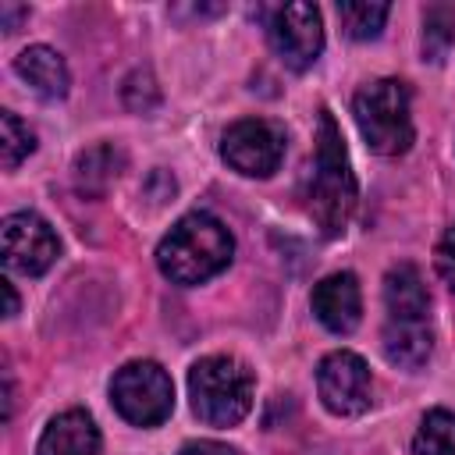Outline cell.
Here are the masks:
<instances>
[{
	"mask_svg": "<svg viewBox=\"0 0 455 455\" xmlns=\"http://www.w3.org/2000/svg\"><path fill=\"white\" fill-rule=\"evenodd\" d=\"M384 355L402 370H419L434 348L430 331V295L412 263H398L384 277Z\"/></svg>",
	"mask_w": 455,
	"mask_h": 455,
	"instance_id": "obj_1",
	"label": "cell"
},
{
	"mask_svg": "<svg viewBox=\"0 0 455 455\" xmlns=\"http://www.w3.org/2000/svg\"><path fill=\"white\" fill-rule=\"evenodd\" d=\"M235 256V238L228 224L213 213H185L156 245V267L167 281L192 288L217 277Z\"/></svg>",
	"mask_w": 455,
	"mask_h": 455,
	"instance_id": "obj_2",
	"label": "cell"
},
{
	"mask_svg": "<svg viewBox=\"0 0 455 455\" xmlns=\"http://www.w3.org/2000/svg\"><path fill=\"white\" fill-rule=\"evenodd\" d=\"M355 196H359V185L348 164L341 128L334 114L323 107L316 121V160H313V181H309V217L323 238H338L348 228Z\"/></svg>",
	"mask_w": 455,
	"mask_h": 455,
	"instance_id": "obj_3",
	"label": "cell"
},
{
	"mask_svg": "<svg viewBox=\"0 0 455 455\" xmlns=\"http://www.w3.org/2000/svg\"><path fill=\"white\" fill-rule=\"evenodd\" d=\"M192 412L210 427H235L252 409V373L235 355H206L188 370Z\"/></svg>",
	"mask_w": 455,
	"mask_h": 455,
	"instance_id": "obj_4",
	"label": "cell"
},
{
	"mask_svg": "<svg viewBox=\"0 0 455 455\" xmlns=\"http://www.w3.org/2000/svg\"><path fill=\"white\" fill-rule=\"evenodd\" d=\"M352 114L373 153L380 156L409 153L416 128H412V92L402 78H377L363 85L355 92Z\"/></svg>",
	"mask_w": 455,
	"mask_h": 455,
	"instance_id": "obj_5",
	"label": "cell"
},
{
	"mask_svg": "<svg viewBox=\"0 0 455 455\" xmlns=\"http://www.w3.org/2000/svg\"><path fill=\"white\" fill-rule=\"evenodd\" d=\"M110 402L132 427H160L174 412V384L160 363L132 359L114 373Z\"/></svg>",
	"mask_w": 455,
	"mask_h": 455,
	"instance_id": "obj_6",
	"label": "cell"
},
{
	"mask_svg": "<svg viewBox=\"0 0 455 455\" xmlns=\"http://www.w3.org/2000/svg\"><path fill=\"white\" fill-rule=\"evenodd\" d=\"M220 156L245 178H270L284 160V128L267 117H242L220 135Z\"/></svg>",
	"mask_w": 455,
	"mask_h": 455,
	"instance_id": "obj_7",
	"label": "cell"
},
{
	"mask_svg": "<svg viewBox=\"0 0 455 455\" xmlns=\"http://www.w3.org/2000/svg\"><path fill=\"white\" fill-rule=\"evenodd\" d=\"M316 391L327 412L334 416H363L373 402V377L359 352L338 348L316 366Z\"/></svg>",
	"mask_w": 455,
	"mask_h": 455,
	"instance_id": "obj_8",
	"label": "cell"
},
{
	"mask_svg": "<svg viewBox=\"0 0 455 455\" xmlns=\"http://www.w3.org/2000/svg\"><path fill=\"white\" fill-rule=\"evenodd\" d=\"M267 39L274 53L291 71H306L323 53V21L313 4H284L267 21Z\"/></svg>",
	"mask_w": 455,
	"mask_h": 455,
	"instance_id": "obj_9",
	"label": "cell"
},
{
	"mask_svg": "<svg viewBox=\"0 0 455 455\" xmlns=\"http://www.w3.org/2000/svg\"><path fill=\"white\" fill-rule=\"evenodd\" d=\"M0 238H4V263L7 270L14 274H25V277H39L53 267L57 252H60V242L53 235V228L32 213V210H18L4 220L0 228Z\"/></svg>",
	"mask_w": 455,
	"mask_h": 455,
	"instance_id": "obj_10",
	"label": "cell"
},
{
	"mask_svg": "<svg viewBox=\"0 0 455 455\" xmlns=\"http://www.w3.org/2000/svg\"><path fill=\"white\" fill-rule=\"evenodd\" d=\"M313 316L331 331V334H352L363 320V291H359V281L355 274L348 270H338V274H327L313 284Z\"/></svg>",
	"mask_w": 455,
	"mask_h": 455,
	"instance_id": "obj_11",
	"label": "cell"
},
{
	"mask_svg": "<svg viewBox=\"0 0 455 455\" xmlns=\"http://www.w3.org/2000/svg\"><path fill=\"white\" fill-rule=\"evenodd\" d=\"M36 455H100V427L85 409L53 416L36 444Z\"/></svg>",
	"mask_w": 455,
	"mask_h": 455,
	"instance_id": "obj_12",
	"label": "cell"
},
{
	"mask_svg": "<svg viewBox=\"0 0 455 455\" xmlns=\"http://www.w3.org/2000/svg\"><path fill=\"white\" fill-rule=\"evenodd\" d=\"M14 71H18L43 100H60V96H68V85H71L68 64H64V57H60L53 46H46V43L25 46V50L14 57Z\"/></svg>",
	"mask_w": 455,
	"mask_h": 455,
	"instance_id": "obj_13",
	"label": "cell"
},
{
	"mask_svg": "<svg viewBox=\"0 0 455 455\" xmlns=\"http://www.w3.org/2000/svg\"><path fill=\"white\" fill-rule=\"evenodd\" d=\"M121 149H114V146H92V149H85L82 156H78V164H75V181H78V188L82 192H89V196H100L114 178H117V167H121Z\"/></svg>",
	"mask_w": 455,
	"mask_h": 455,
	"instance_id": "obj_14",
	"label": "cell"
},
{
	"mask_svg": "<svg viewBox=\"0 0 455 455\" xmlns=\"http://www.w3.org/2000/svg\"><path fill=\"white\" fill-rule=\"evenodd\" d=\"M416 455H455V412L430 409L412 437Z\"/></svg>",
	"mask_w": 455,
	"mask_h": 455,
	"instance_id": "obj_15",
	"label": "cell"
},
{
	"mask_svg": "<svg viewBox=\"0 0 455 455\" xmlns=\"http://www.w3.org/2000/svg\"><path fill=\"white\" fill-rule=\"evenodd\" d=\"M387 14H391V4H366V0H341L338 4V21H341L348 39H373V36H380Z\"/></svg>",
	"mask_w": 455,
	"mask_h": 455,
	"instance_id": "obj_16",
	"label": "cell"
},
{
	"mask_svg": "<svg viewBox=\"0 0 455 455\" xmlns=\"http://www.w3.org/2000/svg\"><path fill=\"white\" fill-rule=\"evenodd\" d=\"M32 149H36L32 128H28L14 110H4V114H0V153H4V167L14 171Z\"/></svg>",
	"mask_w": 455,
	"mask_h": 455,
	"instance_id": "obj_17",
	"label": "cell"
},
{
	"mask_svg": "<svg viewBox=\"0 0 455 455\" xmlns=\"http://www.w3.org/2000/svg\"><path fill=\"white\" fill-rule=\"evenodd\" d=\"M451 43H455V11L451 7H430L423 18V53L430 60H444Z\"/></svg>",
	"mask_w": 455,
	"mask_h": 455,
	"instance_id": "obj_18",
	"label": "cell"
},
{
	"mask_svg": "<svg viewBox=\"0 0 455 455\" xmlns=\"http://www.w3.org/2000/svg\"><path fill=\"white\" fill-rule=\"evenodd\" d=\"M434 267H437L441 281L455 291V224L441 235V242H437V249H434Z\"/></svg>",
	"mask_w": 455,
	"mask_h": 455,
	"instance_id": "obj_19",
	"label": "cell"
},
{
	"mask_svg": "<svg viewBox=\"0 0 455 455\" xmlns=\"http://www.w3.org/2000/svg\"><path fill=\"white\" fill-rule=\"evenodd\" d=\"M178 455H238V451L220 441H188V444H181Z\"/></svg>",
	"mask_w": 455,
	"mask_h": 455,
	"instance_id": "obj_20",
	"label": "cell"
},
{
	"mask_svg": "<svg viewBox=\"0 0 455 455\" xmlns=\"http://www.w3.org/2000/svg\"><path fill=\"white\" fill-rule=\"evenodd\" d=\"M0 14H4V28H7V32H14V21H18L21 14H28V11H25V7H7V4H4V7H0Z\"/></svg>",
	"mask_w": 455,
	"mask_h": 455,
	"instance_id": "obj_21",
	"label": "cell"
},
{
	"mask_svg": "<svg viewBox=\"0 0 455 455\" xmlns=\"http://www.w3.org/2000/svg\"><path fill=\"white\" fill-rule=\"evenodd\" d=\"M0 288H4V299H7L4 316H14V313H18V295H14V284H11V281H0Z\"/></svg>",
	"mask_w": 455,
	"mask_h": 455,
	"instance_id": "obj_22",
	"label": "cell"
}]
</instances>
